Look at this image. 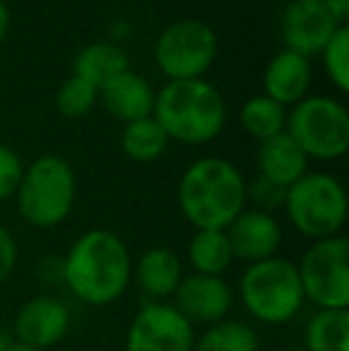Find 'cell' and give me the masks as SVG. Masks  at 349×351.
Returning a JSON list of instances; mask_svg holds the SVG:
<instances>
[{"label": "cell", "mask_w": 349, "mask_h": 351, "mask_svg": "<svg viewBox=\"0 0 349 351\" xmlns=\"http://www.w3.org/2000/svg\"><path fill=\"white\" fill-rule=\"evenodd\" d=\"M72 313L62 299L53 294H36L17 308L12 318V337L17 344L48 351L67 337Z\"/></svg>", "instance_id": "7c38bea8"}, {"label": "cell", "mask_w": 349, "mask_h": 351, "mask_svg": "<svg viewBox=\"0 0 349 351\" xmlns=\"http://www.w3.org/2000/svg\"><path fill=\"white\" fill-rule=\"evenodd\" d=\"M239 304L256 323L287 325L304 308L297 263L282 256L249 263L237 285Z\"/></svg>", "instance_id": "5b68a950"}, {"label": "cell", "mask_w": 349, "mask_h": 351, "mask_svg": "<svg viewBox=\"0 0 349 351\" xmlns=\"http://www.w3.org/2000/svg\"><path fill=\"white\" fill-rule=\"evenodd\" d=\"M340 27L342 22L321 0H289L280 17V38L285 51L311 60Z\"/></svg>", "instance_id": "8fae6325"}, {"label": "cell", "mask_w": 349, "mask_h": 351, "mask_svg": "<svg viewBox=\"0 0 349 351\" xmlns=\"http://www.w3.org/2000/svg\"><path fill=\"white\" fill-rule=\"evenodd\" d=\"M225 234L232 246L234 261H244L247 265L278 256L282 244V227L278 217L256 208H244L225 227Z\"/></svg>", "instance_id": "5bb4252c"}, {"label": "cell", "mask_w": 349, "mask_h": 351, "mask_svg": "<svg viewBox=\"0 0 349 351\" xmlns=\"http://www.w3.org/2000/svg\"><path fill=\"white\" fill-rule=\"evenodd\" d=\"M306 351H349V311H316L304 328Z\"/></svg>", "instance_id": "603a6c76"}, {"label": "cell", "mask_w": 349, "mask_h": 351, "mask_svg": "<svg viewBox=\"0 0 349 351\" xmlns=\"http://www.w3.org/2000/svg\"><path fill=\"white\" fill-rule=\"evenodd\" d=\"M342 24H347V17H349V0H321Z\"/></svg>", "instance_id": "f546056e"}, {"label": "cell", "mask_w": 349, "mask_h": 351, "mask_svg": "<svg viewBox=\"0 0 349 351\" xmlns=\"http://www.w3.org/2000/svg\"><path fill=\"white\" fill-rule=\"evenodd\" d=\"M323 62L330 84L340 93L349 91V27L342 24L335 34L330 36V41L323 46V51L318 53Z\"/></svg>", "instance_id": "d4e9b609"}, {"label": "cell", "mask_w": 349, "mask_h": 351, "mask_svg": "<svg viewBox=\"0 0 349 351\" xmlns=\"http://www.w3.org/2000/svg\"><path fill=\"white\" fill-rule=\"evenodd\" d=\"M10 32V8L5 0H0V41L8 36Z\"/></svg>", "instance_id": "4dcf8cb0"}, {"label": "cell", "mask_w": 349, "mask_h": 351, "mask_svg": "<svg viewBox=\"0 0 349 351\" xmlns=\"http://www.w3.org/2000/svg\"><path fill=\"white\" fill-rule=\"evenodd\" d=\"M184 275V263L170 246H151L132 263V282L146 301H170Z\"/></svg>", "instance_id": "9a60e30c"}, {"label": "cell", "mask_w": 349, "mask_h": 351, "mask_svg": "<svg viewBox=\"0 0 349 351\" xmlns=\"http://www.w3.org/2000/svg\"><path fill=\"white\" fill-rule=\"evenodd\" d=\"M285 191L282 186L273 184V182L263 180V177H254V182H247V204H252V208L273 213L282 208L285 204Z\"/></svg>", "instance_id": "4316f807"}, {"label": "cell", "mask_w": 349, "mask_h": 351, "mask_svg": "<svg viewBox=\"0 0 349 351\" xmlns=\"http://www.w3.org/2000/svg\"><path fill=\"white\" fill-rule=\"evenodd\" d=\"M19 261V246L14 234L8 230V227L0 225V285H5L10 278H12L14 268H17Z\"/></svg>", "instance_id": "f1b7e54d"}, {"label": "cell", "mask_w": 349, "mask_h": 351, "mask_svg": "<svg viewBox=\"0 0 349 351\" xmlns=\"http://www.w3.org/2000/svg\"><path fill=\"white\" fill-rule=\"evenodd\" d=\"M196 328L170 301H144L132 318L125 351H194Z\"/></svg>", "instance_id": "30bf717a"}, {"label": "cell", "mask_w": 349, "mask_h": 351, "mask_svg": "<svg viewBox=\"0 0 349 351\" xmlns=\"http://www.w3.org/2000/svg\"><path fill=\"white\" fill-rule=\"evenodd\" d=\"M177 206L194 230H225L247 208V177L228 158H199L177 182Z\"/></svg>", "instance_id": "7a4b0ae2"}, {"label": "cell", "mask_w": 349, "mask_h": 351, "mask_svg": "<svg viewBox=\"0 0 349 351\" xmlns=\"http://www.w3.org/2000/svg\"><path fill=\"white\" fill-rule=\"evenodd\" d=\"M282 210L304 239L321 241L337 237L347 225L345 184L330 172L309 170L285 191Z\"/></svg>", "instance_id": "8992f818"}, {"label": "cell", "mask_w": 349, "mask_h": 351, "mask_svg": "<svg viewBox=\"0 0 349 351\" xmlns=\"http://www.w3.org/2000/svg\"><path fill=\"white\" fill-rule=\"evenodd\" d=\"M297 273L304 301L316 311L349 308V241L342 234L311 241Z\"/></svg>", "instance_id": "ba28073f"}, {"label": "cell", "mask_w": 349, "mask_h": 351, "mask_svg": "<svg viewBox=\"0 0 349 351\" xmlns=\"http://www.w3.org/2000/svg\"><path fill=\"white\" fill-rule=\"evenodd\" d=\"M194 351H261V339L247 320L225 318L196 335Z\"/></svg>", "instance_id": "7402d4cb"}, {"label": "cell", "mask_w": 349, "mask_h": 351, "mask_svg": "<svg viewBox=\"0 0 349 351\" xmlns=\"http://www.w3.org/2000/svg\"><path fill=\"white\" fill-rule=\"evenodd\" d=\"M309 162L311 160L306 158V153L297 146V141L287 132L258 143V177L282 186V189H289L294 182L306 175Z\"/></svg>", "instance_id": "ac0fdd59"}, {"label": "cell", "mask_w": 349, "mask_h": 351, "mask_svg": "<svg viewBox=\"0 0 349 351\" xmlns=\"http://www.w3.org/2000/svg\"><path fill=\"white\" fill-rule=\"evenodd\" d=\"M132 254L112 230L93 227L70 244L60 261V282L86 306H110L132 285Z\"/></svg>", "instance_id": "6da1fadb"}, {"label": "cell", "mask_w": 349, "mask_h": 351, "mask_svg": "<svg viewBox=\"0 0 349 351\" xmlns=\"http://www.w3.org/2000/svg\"><path fill=\"white\" fill-rule=\"evenodd\" d=\"M168 134L156 122L154 115L127 122L120 132V148L134 162H154L168 151Z\"/></svg>", "instance_id": "44dd1931"}, {"label": "cell", "mask_w": 349, "mask_h": 351, "mask_svg": "<svg viewBox=\"0 0 349 351\" xmlns=\"http://www.w3.org/2000/svg\"><path fill=\"white\" fill-rule=\"evenodd\" d=\"M98 98L103 101V108L108 110V115L120 120L122 125L154 115V86L141 74L132 70L117 74L112 82H108L98 91Z\"/></svg>", "instance_id": "e0dca14e"}, {"label": "cell", "mask_w": 349, "mask_h": 351, "mask_svg": "<svg viewBox=\"0 0 349 351\" xmlns=\"http://www.w3.org/2000/svg\"><path fill=\"white\" fill-rule=\"evenodd\" d=\"M14 344V337H12V330L8 325L0 323V351H8L10 347Z\"/></svg>", "instance_id": "1f68e13d"}, {"label": "cell", "mask_w": 349, "mask_h": 351, "mask_svg": "<svg viewBox=\"0 0 349 351\" xmlns=\"http://www.w3.org/2000/svg\"><path fill=\"white\" fill-rule=\"evenodd\" d=\"M170 304L194 328L196 325L208 328L218 320L230 318V311L234 306V289L225 278L189 273L182 278Z\"/></svg>", "instance_id": "4fadbf2b"}, {"label": "cell", "mask_w": 349, "mask_h": 351, "mask_svg": "<svg viewBox=\"0 0 349 351\" xmlns=\"http://www.w3.org/2000/svg\"><path fill=\"white\" fill-rule=\"evenodd\" d=\"M154 58L168 82L204 79L218 58V36L201 19H180L158 34Z\"/></svg>", "instance_id": "9c48e42d"}, {"label": "cell", "mask_w": 349, "mask_h": 351, "mask_svg": "<svg viewBox=\"0 0 349 351\" xmlns=\"http://www.w3.org/2000/svg\"><path fill=\"white\" fill-rule=\"evenodd\" d=\"M285 132L297 141L309 160H340L349 148V112L337 98L309 93L287 110Z\"/></svg>", "instance_id": "52a82bcc"}, {"label": "cell", "mask_w": 349, "mask_h": 351, "mask_svg": "<svg viewBox=\"0 0 349 351\" xmlns=\"http://www.w3.org/2000/svg\"><path fill=\"white\" fill-rule=\"evenodd\" d=\"M186 263L191 273L225 278L234 263L232 246L225 230H194L186 244Z\"/></svg>", "instance_id": "ffe728a7"}, {"label": "cell", "mask_w": 349, "mask_h": 351, "mask_svg": "<svg viewBox=\"0 0 349 351\" xmlns=\"http://www.w3.org/2000/svg\"><path fill=\"white\" fill-rule=\"evenodd\" d=\"M127 70H130V60H127L125 51L108 41L88 43L77 53L75 62H72V74L96 86L98 91Z\"/></svg>", "instance_id": "d6986e66"}, {"label": "cell", "mask_w": 349, "mask_h": 351, "mask_svg": "<svg viewBox=\"0 0 349 351\" xmlns=\"http://www.w3.org/2000/svg\"><path fill=\"white\" fill-rule=\"evenodd\" d=\"M98 103V88L91 86L84 79L72 74L67 82H62V86L56 93V108L62 117H84L96 108Z\"/></svg>", "instance_id": "484cf974"}, {"label": "cell", "mask_w": 349, "mask_h": 351, "mask_svg": "<svg viewBox=\"0 0 349 351\" xmlns=\"http://www.w3.org/2000/svg\"><path fill=\"white\" fill-rule=\"evenodd\" d=\"M154 117L170 141L201 146L213 141L228 122V106L206 79L168 82L156 91Z\"/></svg>", "instance_id": "3957f363"}, {"label": "cell", "mask_w": 349, "mask_h": 351, "mask_svg": "<svg viewBox=\"0 0 349 351\" xmlns=\"http://www.w3.org/2000/svg\"><path fill=\"white\" fill-rule=\"evenodd\" d=\"M8 351H43V349H32V347H24V344H17V342H14Z\"/></svg>", "instance_id": "d6a6232c"}, {"label": "cell", "mask_w": 349, "mask_h": 351, "mask_svg": "<svg viewBox=\"0 0 349 351\" xmlns=\"http://www.w3.org/2000/svg\"><path fill=\"white\" fill-rule=\"evenodd\" d=\"M17 213L29 227L53 230L72 215L77 204L75 167L56 153H46L24 165L14 191Z\"/></svg>", "instance_id": "277c9868"}, {"label": "cell", "mask_w": 349, "mask_h": 351, "mask_svg": "<svg viewBox=\"0 0 349 351\" xmlns=\"http://www.w3.org/2000/svg\"><path fill=\"white\" fill-rule=\"evenodd\" d=\"M239 125L258 143L265 139H273V136L282 134L285 127H287V108H282L273 98L258 93V96H252L249 101L242 103V108H239Z\"/></svg>", "instance_id": "cb8c5ba5"}, {"label": "cell", "mask_w": 349, "mask_h": 351, "mask_svg": "<svg viewBox=\"0 0 349 351\" xmlns=\"http://www.w3.org/2000/svg\"><path fill=\"white\" fill-rule=\"evenodd\" d=\"M24 175V162L14 148L0 143V201L14 199V191Z\"/></svg>", "instance_id": "83f0119b"}, {"label": "cell", "mask_w": 349, "mask_h": 351, "mask_svg": "<svg viewBox=\"0 0 349 351\" xmlns=\"http://www.w3.org/2000/svg\"><path fill=\"white\" fill-rule=\"evenodd\" d=\"M313 84L311 60L299 53L280 51L263 70V96L273 98L282 108H292L309 96Z\"/></svg>", "instance_id": "2e32d148"}]
</instances>
